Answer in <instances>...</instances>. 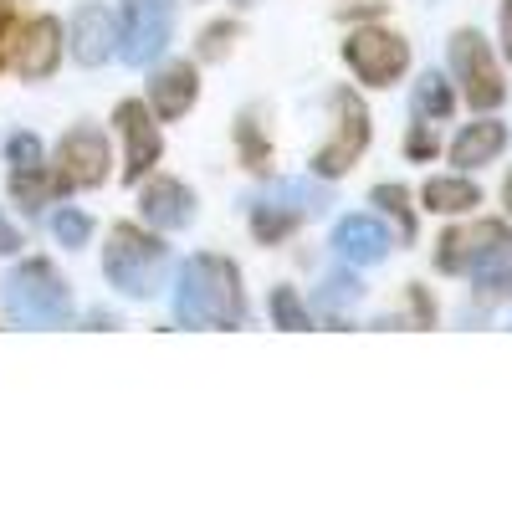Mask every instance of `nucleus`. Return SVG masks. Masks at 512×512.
I'll return each mask as SVG.
<instances>
[{"mask_svg":"<svg viewBox=\"0 0 512 512\" xmlns=\"http://www.w3.org/2000/svg\"><path fill=\"white\" fill-rule=\"evenodd\" d=\"M175 313L185 328H241L246 323V297H241V277L226 256H195L185 267Z\"/></svg>","mask_w":512,"mask_h":512,"instance_id":"nucleus-1","label":"nucleus"},{"mask_svg":"<svg viewBox=\"0 0 512 512\" xmlns=\"http://www.w3.org/2000/svg\"><path fill=\"white\" fill-rule=\"evenodd\" d=\"M103 272L128 297H154L169 272V246L139 226H113V236L103 246Z\"/></svg>","mask_w":512,"mask_h":512,"instance_id":"nucleus-2","label":"nucleus"},{"mask_svg":"<svg viewBox=\"0 0 512 512\" xmlns=\"http://www.w3.org/2000/svg\"><path fill=\"white\" fill-rule=\"evenodd\" d=\"M0 297H6V313L21 323V328H57L72 318V297L62 287V277L47 267V262H26L6 277V287H0Z\"/></svg>","mask_w":512,"mask_h":512,"instance_id":"nucleus-3","label":"nucleus"},{"mask_svg":"<svg viewBox=\"0 0 512 512\" xmlns=\"http://www.w3.org/2000/svg\"><path fill=\"white\" fill-rule=\"evenodd\" d=\"M62 62V26L52 16H31V21H6L0 31V67H11L26 82L52 77Z\"/></svg>","mask_w":512,"mask_h":512,"instance_id":"nucleus-4","label":"nucleus"},{"mask_svg":"<svg viewBox=\"0 0 512 512\" xmlns=\"http://www.w3.org/2000/svg\"><path fill=\"white\" fill-rule=\"evenodd\" d=\"M497 262H512V231L502 221H472L441 236L436 267L441 272H487Z\"/></svg>","mask_w":512,"mask_h":512,"instance_id":"nucleus-5","label":"nucleus"},{"mask_svg":"<svg viewBox=\"0 0 512 512\" xmlns=\"http://www.w3.org/2000/svg\"><path fill=\"white\" fill-rule=\"evenodd\" d=\"M451 67H456V82H461V93L472 108H497L507 98V82L497 72V57L492 47L482 41V31H456L451 36Z\"/></svg>","mask_w":512,"mask_h":512,"instance_id":"nucleus-6","label":"nucleus"},{"mask_svg":"<svg viewBox=\"0 0 512 512\" xmlns=\"http://www.w3.org/2000/svg\"><path fill=\"white\" fill-rule=\"evenodd\" d=\"M333 108H338V128H333V139L313 154V175H323V180H338V175H344V169H354L359 154L369 149V113H364L359 93L338 88V93H333Z\"/></svg>","mask_w":512,"mask_h":512,"instance_id":"nucleus-7","label":"nucleus"},{"mask_svg":"<svg viewBox=\"0 0 512 512\" xmlns=\"http://www.w3.org/2000/svg\"><path fill=\"white\" fill-rule=\"evenodd\" d=\"M344 57H349V67L359 72V82H369V88H390V82L405 77V67H410L405 36L379 31V26L354 31V36L344 41Z\"/></svg>","mask_w":512,"mask_h":512,"instance_id":"nucleus-8","label":"nucleus"},{"mask_svg":"<svg viewBox=\"0 0 512 512\" xmlns=\"http://www.w3.org/2000/svg\"><path fill=\"white\" fill-rule=\"evenodd\" d=\"M169 26H175L169 0H123V57L134 67H149L164 52Z\"/></svg>","mask_w":512,"mask_h":512,"instance_id":"nucleus-9","label":"nucleus"},{"mask_svg":"<svg viewBox=\"0 0 512 512\" xmlns=\"http://www.w3.org/2000/svg\"><path fill=\"white\" fill-rule=\"evenodd\" d=\"M108 180V139L98 128H72L57 149V190H93Z\"/></svg>","mask_w":512,"mask_h":512,"instance_id":"nucleus-10","label":"nucleus"},{"mask_svg":"<svg viewBox=\"0 0 512 512\" xmlns=\"http://www.w3.org/2000/svg\"><path fill=\"white\" fill-rule=\"evenodd\" d=\"M118 123V134H123V175L128 180H144L149 175V164H159V128H154V113L144 103H118L113 113Z\"/></svg>","mask_w":512,"mask_h":512,"instance_id":"nucleus-11","label":"nucleus"},{"mask_svg":"<svg viewBox=\"0 0 512 512\" xmlns=\"http://www.w3.org/2000/svg\"><path fill=\"white\" fill-rule=\"evenodd\" d=\"M195 93H200V82H195V67L190 62H164V67H154V77H149V113L154 118H185L190 113V103H195Z\"/></svg>","mask_w":512,"mask_h":512,"instance_id":"nucleus-12","label":"nucleus"},{"mask_svg":"<svg viewBox=\"0 0 512 512\" xmlns=\"http://www.w3.org/2000/svg\"><path fill=\"white\" fill-rule=\"evenodd\" d=\"M139 210H144V221H149L154 231H185L190 216H195V195H190L180 180H149Z\"/></svg>","mask_w":512,"mask_h":512,"instance_id":"nucleus-13","label":"nucleus"},{"mask_svg":"<svg viewBox=\"0 0 512 512\" xmlns=\"http://www.w3.org/2000/svg\"><path fill=\"white\" fill-rule=\"evenodd\" d=\"M333 251L344 256L349 267H374L384 262V251H390V236H384V226L374 216H349L333 226Z\"/></svg>","mask_w":512,"mask_h":512,"instance_id":"nucleus-14","label":"nucleus"},{"mask_svg":"<svg viewBox=\"0 0 512 512\" xmlns=\"http://www.w3.org/2000/svg\"><path fill=\"white\" fill-rule=\"evenodd\" d=\"M113 41H118V31H113V16H108L103 6H82V11L72 16V57H77L82 67L108 62V57H113Z\"/></svg>","mask_w":512,"mask_h":512,"instance_id":"nucleus-15","label":"nucleus"},{"mask_svg":"<svg viewBox=\"0 0 512 512\" xmlns=\"http://www.w3.org/2000/svg\"><path fill=\"white\" fill-rule=\"evenodd\" d=\"M502 144H507V128H502V123H492V118L466 123L461 134H456V144H451V164H461V169L492 164V159L502 154Z\"/></svg>","mask_w":512,"mask_h":512,"instance_id":"nucleus-16","label":"nucleus"},{"mask_svg":"<svg viewBox=\"0 0 512 512\" xmlns=\"http://www.w3.org/2000/svg\"><path fill=\"white\" fill-rule=\"evenodd\" d=\"M425 210H436V216H461V210H472L482 200V190L472 180H456V175H441V180H425L420 190Z\"/></svg>","mask_w":512,"mask_h":512,"instance_id":"nucleus-17","label":"nucleus"},{"mask_svg":"<svg viewBox=\"0 0 512 512\" xmlns=\"http://www.w3.org/2000/svg\"><path fill=\"white\" fill-rule=\"evenodd\" d=\"M292 226H297L292 205H287V210H282V205H272V200L251 205V231H256V241H262V246H277L282 236H292Z\"/></svg>","mask_w":512,"mask_h":512,"instance_id":"nucleus-18","label":"nucleus"},{"mask_svg":"<svg viewBox=\"0 0 512 512\" xmlns=\"http://www.w3.org/2000/svg\"><path fill=\"white\" fill-rule=\"evenodd\" d=\"M451 108H456V98H451V88H446V77L425 72V77L415 82V113H420V118H451Z\"/></svg>","mask_w":512,"mask_h":512,"instance_id":"nucleus-19","label":"nucleus"},{"mask_svg":"<svg viewBox=\"0 0 512 512\" xmlns=\"http://www.w3.org/2000/svg\"><path fill=\"white\" fill-rule=\"evenodd\" d=\"M11 190H16V200H21L26 210H41L57 185L47 180V164H36V169H16V185H11Z\"/></svg>","mask_w":512,"mask_h":512,"instance_id":"nucleus-20","label":"nucleus"},{"mask_svg":"<svg viewBox=\"0 0 512 512\" xmlns=\"http://www.w3.org/2000/svg\"><path fill=\"white\" fill-rule=\"evenodd\" d=\"M374 205H384V210H390V216L400 221V241H415V216H410L405 185H379V190H374Z\"/></svg>","mask_w":512,"mask_h":512,"instance_id":"nucleus-21","label":"nucleus"},{"mask_svg":"<svg viewBox=\"0 0 512 512\" xmlns=\"http://www.w3.org/2000/svg\"><path fill=\"white\" fill-rule=\"evenodd\" d=\"M272 318H277V328H287V333H303V328H308V308L297 303L287 287L272 292Z\"/></svg>","mask_w":512,"mask_h":512,"instance_id":"nucleus-22","label":"nucleus"},{"mask_svg":"<svg viewBox=\"0 0 512 512\" xmlns=\"http://www.w3.org/2000/svg\"><path fill=\"white\" fill-rule=\"evenodd\" d=\"M52 231L62 236V246H88L93 221L82 216V210H57V216H52Z\"/></svg>","mask_w":512,"mask_h":512,"instance_id":"nucleus-23","label":"nucleus"},{"mask_svg":"<svg viewBox=\"0 0 512 512\" xmlns=\"http://www.w3.org/2000/svg\"><path fill=\"white\" fill-rule=\"evenodd\" d=\"M231 41H236V21L205 26V31H200V57H205V62H221V57L231 52Z\"/></svg>","mask_w":512,"mask_h":512,"instance_id":"nucleus-24","label":"nucleus"},{"mask_svg":"<svg viewBox=\"0 0 512 512\" xmlns=\"http://www.w3.org/2000/svg\"><path fill=\"white\" fill-rule=\"evenodd\" d=\"M482 282H477V292H482V303H507L512 297V272H507V262H497V267H487V272H477Z\"/></svg>","mask_w":512,"mask_h":512,"instance_id":"nucleus-25","label":"nucleus"},{"mask_svg":"<svg viewBox=\"0 0 512 512\" xmlns=\"http://www.w3.org/2000/svg\"><path fill=\"white\" fill-rule=\"evenodd\" d=\"M318 303L333 313V308H349V303H359V277H328L323 282V292H318Z\"/></svg>","mask_w":512,"mask_h":512,"instance_id":"nucleus-26","label":"nucleus"},{"mask_svg":"<svg viewBox=\"0 0 512 512\" xmlns=\"http://www.w3.org/2000/svg\"><path fill=\"white\" fill-rule=\"evenodd\" d=\"M236 139H241L246 169H267V144H262V134H256V128H251V118H241V128H236Z\"/></svg>","mask_w":512,"mask_h":512,"instance_id":"nucleus-27","label":"nucleus"},{"mask_svg":"<svg viewBox=\"0 0 512 512\" xmlns=\"http://www.w3.org/2000/svg\"><path fill=\"white\" fill-rule=\"evenodd\" d=\"M11 164H16V169H36V164H41V144H36L31 134H16V139H11Z\"/></svg>","mask_w":512,"mask_h":512,"instance_id":"nucleus-28","label":"nucleus"},{"mask_svg":"<svg viewBox=\"0 0 512 512\" xmlns=\"http://www.w3.org/2000/svg\"><path fill=\"white\" fill-rule=\"evenodd\" d=\"M405 154H410V159H431V154H436V134H431V128H425V123H420V128H410V139H405Z\"/></svg>","mask_w":512,"mask_h":512,"instance_id":"nucleus-29","label":"nucleus"},{"mask_svg":"<svg viewBox=\"0 0 512 512\" xmlns=\"http://www.w3.org/2000/svg\"><path fill=\"white\" fill-rule=\"evenodd\" d=\"M410 318H415V328H431L436 323V303L425 297V287H410Z\"/></svg>","mask_w":512,"mask_h":512,"instance_id":"nucleus-30","label":"nucleus"},{"mask_svg":"<svg viewBox=\"0 0 512 512\" xmlns=\"http://www.w3.org/2000/svg\"><path fill=\"white\" fill-rule=\"evenodd\" d=\"M11 251H21V231L0 216V256H11Z\"/></svg>","mask_w":512,"mask_h":512,"instance_id":"nucleus-31","label":"nucleus"},{"mask_svg":"<svg viewBox=\"0 0 512 512\" xmlns=\"http://www.w3.org/2000/svg\"><path fill=\"white\" fill-rule=\"evenodd\" d=\"M502 52L512 62V0H502Z\"/></svg>","mask_w":512,"mask_h":512,"instance_id":"nucleus-32","label":"nucleus"},{"mask_svg":"<svg viewBox=\"0 0 512 512\" xmlns=\"http://www.w3.org/2000/svg\"><path fill=\"white\" fill-rule=\"evenodd\" d=\"M6 21H11V6H6V0H0V31H6Z\"/></svg>","mask_w":512,"mask_h":512,"instance_id":"nucleus-33","label":"nucleus"},{"mask_svg":"<svg viewBox=\"0 0 512 512\" xmlns=\"http://www.w3.org/2000/svg\"><path fill=\"white\" fill-rule=\"evenodd\" d=\"M502 200H507V210H512V175H507V185H502Z\"/></svg>","mask_w":512,"mask_h":512,"instance_id":"nucleus-34","label":"nucleus"}]
</instances>
